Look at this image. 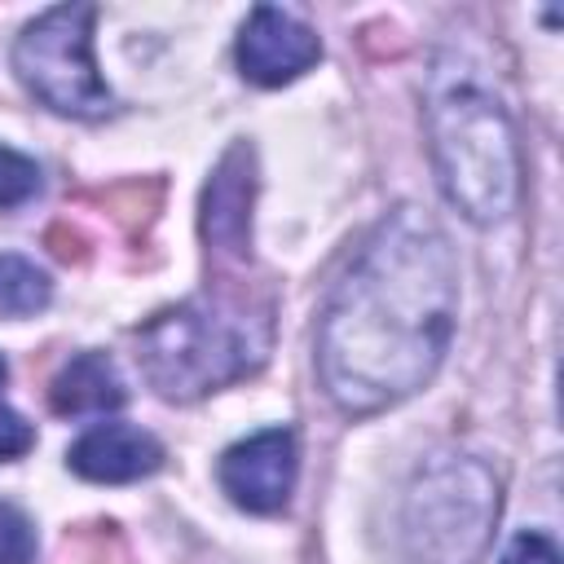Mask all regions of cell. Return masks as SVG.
<instances>
[{
	"label": "cell",
	"mask_w": 564,
	"mask_h": 564,
	"mask_svg": "<svg viewBox=\"0 0 564 564\" xmlns=\"http://www.w3.org/2000/svg\"><path fill=\"white\" fill-rule=\"evenodd\" d=\"M458 273L445 234L419 207L375 225L317 330V370L344 414H375L419 392L454 335Z\"/></svg>",
	"instance_id": "obj_1"
},
{
	"label": "cell",
	"mask_w": 564,
	"mask_h": 564,
	"mask_svg": "<svg viewBox=\"0 0 564 564\" xmlns=\"http://www.w3.org/2000/svg\"><path fill=\"white\" fill-rule=\"evenodd\" d=\"M273 344V317L264 300L247 291H207L150 317L137 335V361L150 388L167 401L207 397L251 375Z\"/></svg>",
	"instance_id": "obj_2"
},
{
	"label": "cell",
	"mask_w": 564,
	"mask_h": 564,
	"mask_svg": "<svg viewBox=\"0 0 564 564\" xmlns=\"http://www.w3.org/2000/svg\"><path fill=\"white\" fill-rule=\"evenodd\" d=\"M427 137L445 198L471 220L494 225L520 198V154L502 101L445 57L427 88Z\"/></svg>",
	"instance_id": "obj_3"
},
{
	"label": "cell",
	"mask_w": 564,
	"mask_h": 564,
	"mask_svg": "<svg viewBox=\"0 0 564 564\" xmlns=\"http://www.w3.org/2000/svg\"><path fill=\"white\" fill-rule=\"evenodd\" d=\"M498 520V480L476 458L427 463L405 498V538L423 564H471Z\"/></svg>",
	"instance_id": "obj_4"
},
{
	"label": "cell",
	"mask_w": 564,
	"mask_h": 564,
	"mask_svg": "<svg viewBox=\"0 0 564 564\" xmlns=\"http://www.w3.org/2000/svg\"><path fill=\"white\" fill-rule=\"evenodd\" d=\"M93 4H57L26 22L13 44L18 79L70 119H101L110 110V88L93 62Z\"/></svg>",
	"instance_id": "obj_5"
},
{
	"label": "cell",
	"mask_w": 564,
	"mask_h": 564,
	"mask_svg": "<svg viewBox=\"0 0 564 564\" xmlns=\"http://www.w3.org/2000/svg\"><path fill=\"white\" fill-rule=\"evenodd\" d=\"M220 485L247 511H282L295 485V436L286 427H264L229 445L220 458Z\"/></svg>",
	"instance_id": "obj_6"
},
{
	"label": "cell",
	"mask_w": 564,
	"mask_h": 564,
	"mask_svg": "<svg viewBox=\"0 0 564 564\" xmlns=\"http://www.w3.org/2000/svg\"><path fill=\"white\" fill-rule=\"evenodd\" d=\"M317 57H322V40L313 35V26H304L286 9L260 4L238 31V66L260 88H278L304 75Z\"/></svg>",
	"instance_id": "obj_7"
},
{
	"label": "cell",
	"mask_w": 564,
	"mask_h": 564,
	"mask_svg": "<svg viewBox=\"0 0 564 564\" xmlns=\"http://www.w3.org/2000/svg\"><path fill=\"white\" fill-rule=\"evenodd\" d=\"M251 194H256L251 145H234L203 189V238L216 260L242 264L251 256Z\"/></svg>",
	"instance_id": "obj_8"
},
{
	"label": "cell",
	"mask_w": 564,
	"mask_h": 564,
	"mask_svg": "<svg viewBox=\"0 0 564 564\" xmlns=\"http://www.w3.org/2000/svg\"><path fill=\"white\" fill-rule=\"evenodd\" d=\"M66 463L75 476L84 480H97V485H128V480H141L150 471H159L163 463V445L141 432V427H128V423H101L93 432H84L70 449H66Z\"/></svg>",
	"instance_id": "obj_9"
},
{
	"label": "cell",
	"mask_w": 564,
	"mask_h": 564,
	"mask_svg": "<svg viewBox=\"0 0 564 564\" xmlns=\"http://www.w3.org/2000/svg\"><path fill=\"white\" fill-rule=\"evenodd\" d=\"M123 379L115 370V361L106 352H79L70 357L53 388H48V401L57 414H106V410H119L123 405Z\"/></svg>",
	"instance_id": "obj_10"
},
{
	"label": "cell",
	"mask_w": 564,
	"mask_h": 564,
	"mask_svg": "<svg viewBox=\"0 0 564 564\" xmlns=\"http://www.w3.org/2000/svg\"><path fill=\"white\" fill-rule=\"evenodd\" d=\"M53 300V282L26 256L0 251V317H31Z\"/></svg>",
	"instance_id": "obj_11"
},
{
	"label": "cell",
	"mask_w": 564,
	"mask_h": 564,
	"mask_svg": "<svg viewBox=\"0 0 564 564\" xmlns=\"http://www.w3.org/2000/svg\"><path fill=\"white\" fill-rule=\"evenodd\" d=\"M62 564H128L115 524H88L62 542Z\"/></svg>",
	"instance_id": "obj_12"
},
{
	"label": "cell",
	"mask_w": 564,
	"mask_h": 564,
	"mask_svg": "<svg viewBox=\"0 0 564 564\" xmlns=\"http://www.w3.org/2000/svg\"><path fill=\"white\" fill-rule=\"evenodd\" d=\"M40 189V167L35 159L0 145V207H22Z\"/></svg>",
	"instance_id": "obj_13"
},
{
	"label": "cell",
	"mask_w": 564,
	"mask_h": 564,
	"mask_svg": "<svg viewBox=\"0 0 564 564\" xmlns=\"http://www.w3.org/2000/svg\"><path fill=\"white\" fill-rule=\"evenodd\" d=\"M159 194H163L159 181H128V185H119V189L110 194V203L123 207V212H115V216H119L128 229H145V225L154 220V212H159Z\"/></svg>",
	"instance_id": "obj_14"
},
{
	"label": "cell",
	"mask_w": 564,
	"mask_h": 564,
	"mask_svg": "<svg viewBox=\"0 0 564 564\" xmlns=\"http://www.w3.org/2000/svg\"><path fill=\"white\" fill-rule=\"evenodd\" d=\"M31 560H35L31 520L13 502H0V564H31Z\"/></svg>",
	"instance_id": "obj_15"
},
{
	"label": "cell",
	"mask_w": 564,
	"mask_h": 564,
	"mask_svg": "<svg viewBox=\"0 0 564 564\" xmlns=\"http://www.w3.org/2000/svg\"><path fill=\"white\" fill-rule=\"evenodd\" d=\"M502 564H560V551L546 533H520V538H511Z\"/></svg>",
	"instance_id": "obj_16"
},
{
	"label": "cell",
	"mask_w": 564,
	"mask_h": 564,
	"mask_svg": "<svg viewBox=\"0 0 564 564\" xmlns=\"http://www.w3.org/2000/svg\"><path fill=\"white\" fill-rule=\"evenodd\" d=\"M31 441H35L31 423H26L18 410L0 405V463H4V458H18V454H26V449H31Z\"/></svg>",
	"instance_id": "obj_17"
},
{
	"label": "cell",
	"mask_w": 564,
	"mask_h": 564,
	"mask_svg": "<svg viewBox=\"0 0 564 564\" xmlns=\"http://www.w3.org/2000/svg\"><path fill=\"white\" fill-rule=\"evenodd\" d=\"M48 247H53V256H62V260H84V238H79L75 229H66V225H53V229H48Z\"/></svg>",
	"instance_id": "obj_18"
},
{
	"label": "cell",
	"mask_w": 564,
	"mask_h": 564,
	"mask_svg": "<svg viewBox=\"0 0 564 564\" xmlns=\"http://www.w3.org/2000/svg\"><path fill=\"white\" fill-rule=\"evenodd\" d=\"M4 375H9V366H4V357H0V383H4Z\"/></svg>",
	"instance_id": "obj_19"
}]
</instances>
